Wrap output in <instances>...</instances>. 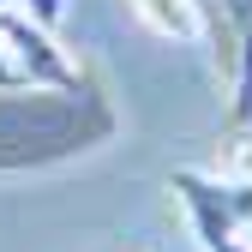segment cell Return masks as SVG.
Listing matches in <instances>:
<instances>
[{
  "label": "cell",
  "mask_w": 252,
  "mask_h": 252,
  "mask_svg": "<svg viewBox=\"0 0 252 252\" xmlns=\"http://www.w3.org/2000/svg\"><path fill=\"white\" fill-rule=\"evenodd\" d=\"M246 6H252V0H228V12H234V18H246Z\"/></svg>",
  "instance_id": "obj_6"
},
{
  "label": "cell",
  "mask_w": 252,
  "mask_h": 252,
  "mask_svg": "<svg viewBox=\"0 0 252 252\" xmlns=\"http://www.w3.org/2000/svg\"><path fill=\"white\" fill-rule=\"evenodd\" d=\"M0 90H30V84L18 78V66H12V60H6V48H0Z\"/></svg>",
  "instance_id": "obj_5"
},
{
  "label": "cell",
  "mask_w": 252,
  "mask_h": 252,
  "mask_svg": "<svg viewBox=\"0 0 252 252\" xmlns=\"http://www.w3.org/2000/svg\"><path fill=\"white\" fill-rule=\"evenodd\" d=\"M0 6H12V12H24V18H36L42 30L60 18V0H0Z\"/></svg>",
  "instance_id": "obj_4"
},
{
  "label": "cell",
  "mask_w": 252,
  "mask_h": 252,
  "mask_svg": "<svg viewBox=\"0 0 252 252\" xmlns=\"http://www.w3.org/2000/svg\"><path fill=\"white\" fill-rule=\"evenodd\" d=\"M132 6L144 12L150 30H162V36H192V6H186V0H132Z\"/></svg>",
  "instance_id": "obj_3"
},
{
  "label": "cell",
  "mask_w": 252,
  "mask_h": 252,
  "mask_svg": "<svg viewBox=\"0 0 252 252\" xmlns=\"http://www.w3.org/2000/svg\"><path fill=\"white\" fill-rule=\"evenodd\" d=\"M0 48H6V60L18 66L24 84L78 90V72H72L66 48H54V36H48L36 18H24V12H12V6H0Z\"/></svg>",
  "instance_id": "obj_1"
},
{
  "label": "cell",
  "mask_w": 252,
  "mask_h": 252,
  "mask_svg": "<svg viewBox=\"0 0 252 252\" xmlns=\"http://www.w3.org/2000/svg\"><path fill=\"white\" fill-rule=\"evenodd\" d=\"M234 126H252V6L240 18V54H234V108H228Z\"/></svg>",
  "instance_id": "obj_2"
}]
</instances>
